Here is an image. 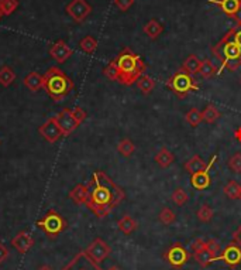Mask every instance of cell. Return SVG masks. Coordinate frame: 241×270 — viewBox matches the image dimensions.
Returning a JSON list of instances; mask_svg holds the SVG:
<instances>
[{"mask_svg":"<svg viewBox=\"0 0 241 270\" xmlns=\"http://www.w3.org/2000/svg\"><path fill=\"white\" fill-rule=\"evenodd\" d=\"M38 133L43 136L48 143H55V142H58V140L64 136L55 116L47 119V120L38 127Z\"/></svg>","mask_w":241,"mask_h":270,"instance_id":"10","label":"cell"},{"mask_svg":"<svg viewBox=\"0 0 241 270\" xmlns=\"http://www.w3.org/2000/svg\"><path fill=\"white\" fill-rule=\"evenodd\" d=\"M205 245H206V242H205L203 239H200V238H197V239H196V240H195V242H193V243H192V246H191V249H192L193 252H195V251H197V249H200V248H203Z\"/></svg>","mask_w":241,"mask_h":270,"instance_id":"44","label":"cell"},{"mask_svg":"<svg viewBox=\"0 0 241 270\" xmlns=\"http://www.w3.org/2000/svg\"><path fill=\"white\" fill-rule=\"evenodd\" d=\"M193 259H195L202 268H208L211 263H214L216 260H219V259L208 249L206 245H205L203 248H200V249H197V251L193 252Z\"/></svg>","mask_w":241,"mask_h":270,"instance_id":"16","label":"cell"},{"mask_svg":"<svg viewBox=\"0 0 241 270\" xmlns=\"http://www.w3.org/2000/svg\"><path fill=\"white\" fill-rule=\"evenodd\" d=\"M200 65H202V60L195 55V54H191L182 64V69L185 72H188L189 75H196L199 74V69H200Z\"/></svg>","mask_w":241,"mask_h":270,"instance_id":"23","label":"cell"},{"mask_svg":"<svg viewBox=\"0 0 241 270\" xmlns=\"http://www.w3.org/2000/svg\"><path fill=\"white\" fill-rule=\"evenodd\" d=\"M61 270H103L99 263H96L89 254L85 251H82L79 254L74 256L72 260H69V263H66Z\"/></svg>","mask_w":241,"mask_h":270,"instance_id":"7","label":"cell"},{"mask_svg":"<svg viewBox=\"0 0 241 270\" xmlns=\"http://www.w3.org/2000/svg\"><path fill=\"white\" fill-rule=\"evenodd\" d=\"M166 86L181 99L186 98L192 91H197V88H199L197 84H195L192 75L185 72L182 68L166 81Z\"/></svg>","mask_w":241,"mask_h":270,"instance_id":"4","label":"cell"},{"mask_svg":"<svg viewBox=\"0 0 241 270\" xmlns=\"http://www.w3.org/2000/svg\"><path fill=\"white\" fill-rule=\"evenodd\" d=\"M116 64L119 68V82L126 86L136 84L138 78L145 74L147 65L143 61L141 55L134 54L130 48H124L116 58Z\"/></svg>","mask_w":241,"mask_h":270,"instance_id":"2","label":"cell"},{"mask_svg":"<svg viewBox=\"0 0 241 270\" xmlns=\"http://www.w3.org/2000/svg\"><path fill=\"white\" fill-rule=\"evenodd\" d=\"M234 136H236V139H237L239 142H241V127H239V129L236 130V133H234Z\"/></svg>","mask_w":241,"mask_h":270,"instance_id":"47","label":"cell"},{"mask_svg":"<svg viewBox=\"0 0 241 270\" xmlns=\"http://www.w3.org/2000/svg\"><path fill=\"white\" fill-rule=\"evenodd\" d=\"M16 79V72L9 67V65H3L0 68V85L3 86H10Z\"/></svg>","mask_w":241,"mask_h":270,"instance_id":"27","label":"cell"},{"mask_svg":"<svg viewBox=\"0 0 241 270\" xmlns=\"http://www.w3.org/2000/svg\"><path fill=\"white\" fill-rule=\"evenodd\" d=\"M158 220H160L164 225H171V223H174V222H175V220H177V215H175V212H174L171 208L164 206V208H162V209L160 211Z\"/></svg>","mask_w":241,"mask_h":270,"instance_id":"37","label":"cell"},{"mask_svg":"<svg viewBox=\"0 0 241 270\" xmlns=\"http://www.w3.org/2000/svg\"><path fill=\"white\" fill-rule=\"evenodd\" d=\"M143 30H144V33L147 34L148 38L157 40L161 34H162V32H164V26L161 24L157 18H151V20H148V21L145 23Z\"/></svg>","mask_w":241,"mask_h":270,"instance_id":"21","label":"cell"},{"mask_svg":"<svg viewBox=\"0 0 241 270\" xmlns=\"http://www.w3.org/2000/svg\"><path fill=\"white\" fill-rule=\"evenodd\" d=\"M209 3L219 6L227 16L234 17L240 7V0H209Z\"/></svg>","mask_w":241,"mask_h":270,"instance_id":"20","label":"cell"},{"mask_svg":"<svg viewBox=\"0 0 241 270\" xmlns=\"http://www.w3.org/2000/svg\"><path fill=\"white\" fill-rule=\"evenodd\" d=\"M210 183H211V178H210L208 170L191 174V184H192L193 188H196L199 191H203V190L209 188Z\"/></svg>","mask_w":241,"mask_h":270,"instance_id":"17","label":"cell"},{"mask_svg":"<svg viewBox=\"0 0 241 270\" xmlns=\"http://www.w3.org/2000/svg\"><path fill=\"white\" fill-rule=\"evenodd\" d=\"M227 166L236 174L241 173V153H234L233 156H230V159L227 160Z\"/></svg>","mask_w":241,"mask_h":270,"instance_id":"38","label":"cell"},{"mask_svg":"<svg viewBox=\"0 0 241 270\" xmlns=\"http://www.w3.org/2000/svg\"><path fill=\"white\" fill-rule=\"evenodd\" d=\"M107 270H120V269H119L117 266H110V268H109V269H107Z\"/></svg>","mask_w":241,"mask_h":270,"instance_id":"49","label":"cell"},{"mask_svg":"<svg viewBox=\"0 0 241 270\" xmlns=\"http://www.w3.org/2000/svg\"><path fill=\"white\" fill-rule=\"evenodd\" d=\"M164 259L174 268V269H182L186 263H188V260H189V257H191V254L189 252L182 246V243H174L172 246H169L165 252H164Z\"/></svg>","mask_w":241,"mask_h":270,"instance_id":"6","label":"cell"},{"mask_svg":"<svg viewBox=\"0 0 241 270\" xmlns=\"http://www.w3.org/2000/svg\"><path fill=\"white\" fill-rule=\"evenodd\" d=\"M137 84V88H138V91L143 94V95H150L152 91H154V88H155V79H152L150 75H147V74H143L140 78H138V81L136 82Z\"/></svg>","mask_w":241,"mask_h":270,"instance_id":"25","label":"cell"},{"mask_svg":"<svg viewBox=\"0 0 241 270\" xmlns=\"http://www.w3.org/2000/svg\"><path fill=\"white\" fill-rule=\"evenodd\" d=\"M223 192H225L226 197L230 198V200H240L241 186L237 181L230 180V181H227V184H226L225 188H223Z\"/></svg>","mask_w":241,"mask_h":270,"instance_id":"26","label":"cell"},{"mask_svg":"<svg viewBox=\"0 0 241 270\" xmlns=\"http://www.w3.org/2000/svg\"><path fill=\"white\" fill-rule=\"evenodd\" d=\"M55 118H57V122H58L64 136H69L79 126V123L76 122V119L74 118V115H72V109L65 108Z\"/></svg>","mask_w":241,"mask_h":270,"instance_id":"13","label":"cell"},{"mask_svg":"<svg viewBox=\"0 0 241 270\" xmlns=\"http://www.w3.org/2000/svg\"><path fill=\"white\" fill-rule=\"evenodd\" d=\"M37 226L51 239L57 238L60 234H62L68 223L64 220V217L57 212L55 209H49L47 211V214L41 218V220L37 221Z\"/></svg>","mask_w":241,"mask_h":270,"instance_id":"5","label":"cell"},{"mask_svg":"<svg viewBox=\"0 0 241 270\" xmlns=\"http://www.w3.org/2000/svg\"><path fill=\"white\" fill-rule=\"evenodd\" d=\"M214 159H216V156H213L210 164H206V163L200 159V156H193L192 159H189V160L185 163V170H186L189 174H195V173L205 171V170L209 171V169L211 167V164L214 163Z\"/></svg>","mask_w":241,"mask_h":270,"instance_id":"15","label":"cell"},{"mask_svg":"<svg viewBox=\"0 0 241 270\" xmlns=\"http://www.w3.org/2000/svg\"><path fill=\"white\" fill-rule=\"evenodd\" d=\"M44 89L51 99L60 102L71 94L74 89V82L60 68L52 67L44 75Z\"/></svg>","mask_w":241,"mask_h":270,"instance_id":"3","label":"cell"},{"mask_svg":"<svg viewBox=\"0 0 241 270\" xmlns=\"http://www.w3.org/2000/svg\"><path fill=\"white\" fill-rule=\"evenodd\" d=\"M240 200H241V198H240Z\"/></svg>","mask_w":241,"mask_h":270,"instance_id":"51","label":"cell"},{"mask_svg":"<svg viewBox=\"0 0 241 270\" xmlns=\"http://www.w3.org/2000/svg\"><path fill=\"white\" fill-rule=\"evenodd\" d=\"M65 10L76 23H82L92 13V6L86 0H72Z\"/></svg>","mask_w":241,"mask_h":270,"instance_id":"8","label":"cell"},{"mask_svg":"<svg viewBox=\"0 0 241 270\" xmlns=\"http://www.w3.org/2000/svg\"><path fill=\"white\" fill-rule=\"evenodd\" d=\"M103 75L110 79V81H119L120 75H119V68H117V64H116V60H112L105 69H103Z\"/></svg>","mask_w":241,"mask_h":270,"instance_id":"35","label":"cell"},{"mask_svg":"<svg viewBox=\"0 0 241 270\" xmlns=\"http://www.w3.org/2000/svg\"><path fill=\"white\" fill-rule=\"evenodd\" d=\"M79 48L85 54H89V55H92V54H95V51L97 48V41L95 37H92V35H86V37H83L82 40L79 41Z\"/></svg>","mask_w":241,"mask_h":270,"instance_id":"29","label":"cell"},{"mask_svg":"<svg viewBox=\"0 0 241 270\" xmlns=\"http://www.w3.org/2000/svg\"><path fill=\"white\" fill-rule=\"evenodd\" d=\"M185 120H186L192 127H196V126H199L200 122L203 120V119H202V112H200L199 109H196V108H191V109L188 111V113L185 115Z\"/></svg>","mask_w":241,"mask_h":270,"instance_id":"34","label":"cell"},{"mask_svg":"<svg viewBox=\"0 0 241 270\" xmlns=\"http://www.w3.org/2000/svg\"><path fill=\"white\" fill-rule=\"evenodd\" d=\"M7 257H9V249L6 248V245H3V243L0 242V265H1Z\"/></svg>","mask_w":241,"mask_h":270,"instance_id":"43","label":"cell"},{"mask_svg":"<svg viewBox=\"0 0 241 270\" xmlns=\"http://www.w3.org/2000/svg\"><path fill=\"white\" fill-rule=\"evenodd\" d=\"M12 246L16 249L18 254H24L34 246V239L27 231H21L12 239Z\"/></svg>","mask_w":241,"mask_h":270,"instance_id":"14","label":"cell"},{"mask_svg":"<svg viewBox=\"0 0 241 270\" xmlns=\"http://www.w3.org/2000/svg\"><path fill=\"white\" fill-rule=\"evenodd\" d=\"M196 215H197V220L200 221V222H205V223H208L210 221L213 220V215H214V211H213V208L208 205V204H203L199 209H197V212H196Z\"/></svg>","mask_w":241,"mask_h":270,"instance_id":"33","label":"cell"},{"mask_svg":"<svg viewBox=\"0 0 241 270\" xmlns=\"http://www.w3.org/2000/svg\"><path fill=\"white\" fill-rule=\"evenodd\" d=\"M199 74L205 79H210L211 77H214L217 74V68L214 67V64L211 63V60L205 58V60H202V65H200V69H199Z\"/></svg>","mask_w":241,"mask_h":270,"instance_id":"30","label":"cell"},{"mask_svg":"<svg viewBox=\"0 0 241 270\" xmlns=\"http://www.w3.org/2000/svg\"><path fill=\"white\" fill-rule=\"evenodd\" d=\"M86 186L89 188V198L85 205L97 218L107 217L126 197L124 191L103 171H95Z\"/></svg>","mask_w":241,"mask_h":270,"instance_id":"1","label":"cell"},{"mask_svg":"<svg viewBox=\"0 0 241 270\" xmlns=\"http://www.w3.org/2000/svg\"><path fill=\"white\" fill-rule=\"evenodd\" d=\"M1 17H3V13H1V10H0V18H1Z\"/></svg>","mask_w":241,"mask_h":270,"instance_id":"50","label":"cell"},{"mask_svg":"<svg viewBox=\"0 0 241 270\" xmlns=\"http://www.w3.org/2000/svg\"><path fill=\"white\" fill-rule=\"evenodd\" d=\"M37 270H52V268H49L47 265H44V266H40Z\"/></svg>","mask_w":241,"mask_h":270,"instance_id":"48","label":"cell"},{"mask_svg":"<svg viewBox=\"0 0 241 270\" xmlns=\"http://www.w3.org/2000/svg\"><path fill=\"white\" fill-rule=\"evenodd\" d=\"M72 115H74V118L76 119V122H78L79 125L85 120V119H86V116H88L86 112H85L82 108H79V106H76V108L72 109Z\"/></svg>","mask_w":241,"mask_h":270,"instance_id":"42","label":"cell"},{"mask_svg":"<svg viewBox=\"0 0 241 270\" xmlns=\"http://www.w3.org/2000/svg\"><path fill=\"white\" fill-rule=\"evenodd\" d=\"M85 252L89 254L96 263H102L103 260H106V257H109V254H112V248L100 238H96L86 249Z\"/></svg>","mask_w":241,"mask_h":270,"instance_id":"9","label":"cell"},{"mask_svg":"<svg viewBox=\"0 0 241 270\" xmlns=\"http://www.w3.org/2000/svg\"><path fill=\"white\" fill-rule=\"evenodd\" d=\"M233 237H234V242H237V243H239V245L241 246V225L239 226V229L234 232V235H233Z\"/></svg>","mask_w":241,"mask_h":270,"instance_id":"45","label":"cell"},{"mask_svg":"<svg viewBox=\"0 0 241 270\" xmlns=\"http://www.w3.org/2000/svg\"><path fill=\"white\" fill-rule=\"evenodd\" d=\"M74 54V50L65 43L64 40H58L57 43H54L49 48V55L51 58L58 63V64H64L66 63Z\"/></svg>","mask_w":241,"mask_h":270,"instance_id":"12","label":"cell"},{"mask_svg":"<svg viewBox=\"0 0 241 270\" xmlns=\"http://www.w3.org/2000/svg\"><path fill=\"white\" fill-rule=\"evenodd\" d=\"M136 0H114V6L120 10V12H127L130 7L134 4Z\"/></svg>","mask_w":241,"mask_h":270,"instance_id":"40","label":"cell"},{"mask_svg":"<svg viewBox=\"0 0 241 270\" xmlns=\"http://www.w3.org/2000/svg\"><path fill=\"white\" fill-rule=\"evenodd\" d=\"M239 24H241V0H240V7H239V10H237V13L234 15V17H233Z\"/></svg>","mask_w":241,"mask_h":270,"instance_id":"46","label":"cell"},{"mask_svg":"<svg viewBox=\"0 0 241 270\" xmlns=\"http://www.w3.org/2000/svg\"><path fill=\"white\" fill-rule=\"evenodd\" d=\"M117 152L120 153L123 157H130L133 153L136 152V146H134V143L130 139H123L117 144Z\"/></svg>","mask_w":241,"mask_h":270,"instance_id":"31","label":"cell"},{"mask_svg":"<svg viewBox=\"0 0 241 270\" xmlns=\"http://www.w3.org/2000/svg\"><path fill=\"white\" fill-rule=\"evenodd\" d=\"M154 160H155V163L160 166L161 169H168L174 163L175 156H174V153L169 152L168 147H161L158 153L154 156Z\"/></svg>","mask_w":241,"mask_h":270,"instance_id":"19","label":"cell"},{"mask_svg":"<svg viewBox=\"0 0 241 270\" xmlns=\"http://www.w3.org/2000/svg\"><path fill=\"white\" fill-rule=\"evenodd\" d=\"M206 246H208V249H209L211 254H214L219 260H220V254L223 252V249H222V246H220V243L217 242V240H214V239H210L206 242Z\"/></svg>","mask_w":241,"mask_h":270,"instance_id":"39","label":"cell"},{"mask_svg":"<svg viewBox=\"0 0 241 270\" xmlns=\"http://www.w3.org/2000/svg\"><path fill=\"white\" fill-rule=\"evenodd\" d=\"M220 260H223L226 265L231 269H236L241 263V246L237 242H231L223 249L220 254Z\"/></svg>","mask_w":241,"mask_h":270,"instance_id":"11","label":"cell"},{"mask_svg":"<svg viewBox=\"0 0 241 270\" xmlns=\"http://www.w3.org/2000/svg\"><path fill=\"white\" fill-rule=\"evenodd\" d=\"M228 34L231 35V38L236 41V44L239 46L241 48V24H239L237 27H234V29H231Z\"/></svg>","mask_w":241,"mask_h":270,"instance_id":"41","label":"cell"},{"mask_svg":"<svg viewBox=\"0 0 241 270\" xmlns=\"http://www.w3.org/2000/svg\"><path fill=\"white\" fill-rule=\"evenodd\" d=\"M171 200L174 201V204H177L178 206H182L189 201V195L182 187H178L174 190V192L171 195Z\"/></svg>","mask_w":241,"mask_h":270,"instance_id":"32","label":"cell"},{"mask_svg":"<svg viewBox=\"0 0 241 270\" xmlns=\"http://www.w3.org/2000/svg\"><path fill=\"white\" fill-rule=\"evenodd\" d=\"M222 116V113L219 112V109L214 106V105H208L203 111H202V119H203V122H206V123H214L216 120H219Z\"/></svg>","mask_w":241,"mask_h":270,"instance_id":"28","label":"cell"},{"mask_svg":"<svg viewBox=\"0 0 241 270\" xmlns=\"http://www.w3.org/2000/svg\"><path fill=\"white\" fill-rule=\"evenodd\" d=\"M18 7V0H0V10L3 16H10Z\"/></svg>","mask_w":241,"mask_h":270,"instance_id":"36","label":"cell"},{"mask_svg":"<svg viewBox=\"0 0 241 270\" xmlns=\"http://www.w3.org/2000/svg\"><path fill=\"white\" fill-rule=\"evenodd\" d=\"M69 198L78 205L86 204L88 198H89V188L86 184H78L76 187H74L69 192Z\"/></svg>","mask_w":241,"mask_h":270,"instance_id":"18","label":"cell"},{"mask_svg":"<svg viewBox=\"0 0 241 270\" xmlns=\"http://www.w3.org/2000/svg\"><path fill=\"white\" fill-rule=\"evenodd\" d=\"M117 228L121 234L124 235H131L136 229H137V221L134 220L130 215H124L121 217L119 222H117Z\"/></svg>","mask_w":241,"mask_h":270,"instance_id":"24","label":"cell"},{"mask_svg":"<svg viewBox=\"0 0 241 270\" xmlns=\"http://www.w3.org/2000/svg\"><path fill=\"white\" fill-rule=\"evenodd\" d=\"M240 81H241V79H240Z\"/></svg>","mask_w":241,"mask_h":270,"instance_id":"52","label":"cell"},{"mask_svg":"<svg viewBox=\"0 0 241 270\" xmlns=\"http://www.w3.org/2000/svg\"><path fill=\"white\" fill-rule=\"evenodd\" d=\"M24 85L32 91V92H37L40 91L41 88H44V77L40 75L38 72H30L26 78H24Z\"/></svg>","mask_w":241,"mask_h":270,"instance_id":"22","label":"cell"}]
</instances>
